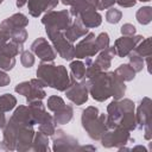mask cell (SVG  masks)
<instances>
[{
  "label": "cell",
  "mask_w": 152,
  "mask_h": 152,
  "mask_svg": "<svg viewBox=\"0 0 152 152\" xmlns=\"http://www.w3.org/2000/svg\"><path fill=\"white\" fill-rule=\"evenodd\" d=\"M37 76L44 86H50L58 90H66L71 83L68 71L63 65L56 66L52 64H40L37 70Z\"/></svg>",
  "instance_id": "obj_1"
},
{
  "label": "cell",
  "mask_w": 152,
  "mask_h": 152,
  "mask_svg": "<svg viewBox=\"0 0 152 152\" xmlns=\"http://www.w3.org/2000/svg\"><path fill=\"white\" fill-rule=\"evenodd\" d=\"M112 76L113 72H99L97 75L90 77L88 84L90 88V93L95 100L104 101L109 96H112Z\"/></svg>",
  "instance_id": "obj_2"
},
{
  "label": "cell",
  "mask_w": 152,
  "mask_h": 152,
  "mask_svg": "<svg viewBox=\"0 0 152 152\" xmlns=\"http://www.w3.org/2000/svg\"><path fill=\"white\" fill-rule=\"evenodd\" d=\"M46 33H48L49 38L51 39V42L55 44V46H56V49H57V52H58L64 59H71L72 57H75L74 46H72L71 43L64 37V33H62V31L46 28Z\"/></svg>",
  "instance_id": "obj_3"
},
{
  "label": "cell",
  "mask_w": 152,
  "mask_h": 152,
  "mask_svg": "<svg viewBox=\"0 0 152 152\" xmlns=\"http://www.w3.org/2000/svg\"><path fill=\"white\" fill-rule=\"evenodd\" d=\"M42 23L46 26V28L50 30H66L70 24V17L68 11H61V12H49L44 15L42 19Z\"/></svg>",
  "instance_id": "obj_4"
},
{
  "label": "cell",
  "mask_w": 152,
  "mask_h": 152,
  "mask_svg": "<svg viewBox=\"0 0 152 152\" xmlns=\"http://www.w3.org/2000/svg\"><path fill=\"white\" fill-rule=\"evenodd\" d=\"M75 51V57L77 58H84V57H90L94 56L95 53L99 52V48L95 43V36L93 33H88L86 38L77 44V46L74 49Z\"/></svg>",
  "instance_id": "obj_5"
},
{
  "label": "cell",
  "mask_w": 152,
  "mask_h": 152,
  "mask_svg": "<svg viewBox=\"0 0 152 152\" xmlns=\"http://www.w3.org/2000/svg\"><path fill=\"white\" fill-rule=\"evenodd\" d=\"M141 40H142L141 36H135V37L129 36V37H122V38L118 39L114 45L115 55H118L120 57L127 56L129 52H132V50H134V46H137V44Z\"/></svg>",
  "instance_id": "obj_6"
},
{
  "label": "cell",
  "mask_w": 152,
  "mask_h": 152,
  "mask_svg": "<svg viewBox=\"0 0 152 152\" xmlns=\"http://www.w3.org/2000/svg\"><path fill=\"white\" fill-rule=\"evenodd\" d=\"M66 89V96L76 104H82L87 101L88 91L86 83H77L75 82V80H71V83Z\"/></svg>",
  "instance_id": "obj_7"
},
{
  "label": "cell",
  "mask_w": 152,
  "mask_h": 152,
  "mask_svg": "<svg viewBox=\"0 0 152 152\" xmlns=\"http://www.w3.org/2000/svg\"><path fill=\"white\" fill-rule=\"evenodd\" d=\"M32 51L42 59V61H53L55 57H56V53L55 51L51 49V46L48 44V42L44 39V38H38L36 39L32 45Z\"/></svg>",
  "instance_id": "obj_8"
},
{
  "label": "cell",
  "mask_w": 152,
  "mask_h": 152,
  "mask_svg": "<svg viewBox=\"0 0 152 152\" xmlns=\"http://www.w3.org/2000/svg\"><path fill=\"white\" fill-rule=\"evenodd\" d=\"M88 33V30L87 27L82 24V21L80 20L78 17H76V20L70 25L68 26L65 33H64V37L70 42V43H74L76 39H78L80 37L82 36H86Z\"/></svg>",
  "instance_id": "obj_9"
},
{
  "label": "cell",
  "mask_w": 152,
  "mask_h": 152,
  "mask_svg": "<svg viewBox=\"0 0 152 152\" xmlns=\"http://www.w3.org/2000/svg\"><path fill=\"white\" fill-rule=\"evenodd\" d=\"M27 24H28V19L24 14L18 13V14H14L11 18L6 19L5 21H2L1 23V28H2V31H6V32L10 33L11 31H13L15 28L25 27Z\"/></svg>",
  "instance_id": "obj_10"
},
{
  "label": "cell",
  "mask_w": 152,
  "mask_h": 152,
  "mask_svg": "<svg viewBox=\"0 0 152 152\" xmlns=\"http://www.w3.org/2000/svg\"><path fill=\"white\" fill-rule=\"evenodd\" d=\"M58 4V0H28L30 13L33 17H38L43 11L53 8Z\"/></svg>",
  "instance_id": "obj_11"
},
{
  "label": "cell",
  "mask_w": 152,
  "mask_h": 152,
  "mask_svg": "<svg viewBox=\"0 0 152 152\" xmlns=\"http://www.w3.org/2000/svg\"><path fill=\"white\" fill-rule=\"evenodd\" d=\"M78 18L86 27H95L101 24V15L97 12H95V8H93L91 6H89L82 13H80Z\"/></svg>",
  "instance_id": "obj_12"
},
{
  "label": "cell",
  "mask_w": 152,
  "mask_h": 152,
  "mask_svg": "<svg viewBox=\"0 0 152 152\" xmlns=\"http://www.w3.org/2000/svg\"><path fill=\"white\" fill-rule=\"evenodd\" d=\"M150 113H151V100L148 97H145L138 109L137 120L139 124V127H142L145 125H148L150 122Z\"/></svg>",
  "instance_id": "obj_13"
},
{
  "label": "cell",
  "mask_w": 152,
  "mask_h": 152,
  "mask_svg": "<svg viewBox=\"0 0 152 152\" xmlns=\"http://www.w3.org/2000/svg\"><path fill=\"white\" fill-rule=\"evenodd\" d=\"M114 55H115L114 46H113V48H107V49H104V50L99 55V57L96 58L95 63L100 66L101 70H107V69L110 66V59L114 57Z\"/></svg>",
  "instance_id": "obj_14"
},
{
  "label": "cell",
  "mask_w": 152,
  "mask_h": 152,
  "mask_svg": "<svg viewBox=\"0 0 152 152\" xmlns=\"http://www.w3.org/2000/svg\"><path fill=\"white\" fill-rule=\"evenodd\" d=\"M114 74H115L120 80H122V81H131V80L134 78L135 71L133 70V68H132L131 65H128V64H122V65H120V66L115 70Z\"/></svg>",
  "instance_id": "obj_15"
},
{
  "label": "cell",
  "mask_w": 152,
  "mask_h": 152,
  "mask_svg": "<svg viewBox=\"0 0 152 152\" xmlns=\"http://www.w3.org/2000/svg\"><path fill=\"white\" fill-rule=\"evenodd\" d=\"M55 120L58 124H66L72 116V108L70 106H63L61 109L55 112Z\"/></svg>",
  "instance_id": "obj_16"
},
{
  "label": "cell",
  "mask_w": 152,
  "mask_h": 152,
  "mask_svg": "<svg viewBox=\"0 0 152 152\" xmlns=\"http://www.w3.org/2000/svg\"><path fill=\"white\" fill-rule=\"evenodd\" d=\"M15 103H17V100L11 94H4L2 96H0V109L4 112L11 110L15 106Z\"/></svg>",
  "instance_id": "obj_17"
},
{
  "label": "cell",
  "mask_w": 152,
  "mask_h": 152,
  "mask_svg": "<svg viewBox=\"0 0 152 152\" xmlns=\"http://www.w3.org/2000/svg\"><path fill=\"white\" fill-rule=\"evenodd\" d=\"M151 18H152V8L148 7V6L147 7H141L137 12V19L142 25L148 24L151 21Z\"/></svg>",
  "instance_id": "obj_18"
},
{
  "label": "cell",
  "mask_w": 152,
  "mask_h": 152,
  "mask_svg": "<svg viewBox=\"0 0 152 152\" xmlns=\"http://www.w3.org/2000/svg\"><path fill=\"white\" fill-rule=\"evenodd\" d=\"M134 52H137L139 56L141 57H150L151 56V39L146 38L145 40H142V43L135 49L133 50Z\"/></svg>",
  "instance_id": "obj_19"
},
{
  "label": "cell",
  "mask_w": 152,
  "mask_h": 152,
  "mask_svg": "<svg viewBox=\"0 0 152 152\" xmlns=\"http://www.w3.org/2000/svg\"><path fill=\"white\" fill-rule=\"evenodd\" d=\"M70 66H71V71L74 74V77L76 80H81V78L84 77V75H86V66H84V64L82 62H80V61L72 62L70 64Z\"/></svg>",
  "instance_id": "obj_20"
},
{
  "label": "cell",
  "mask_w": 152,
  "mask_h": 152,
  "mask_svg": "<svg viewBox=\"0 0 152 152\" xmlns=\"http://www.w3.org/2000/svg\"><path fill=\"white\" fill-rule=\"evenodd\" d=\"M129 61H131V66L133 68V70L137 72V71H140L144 66V59L141 56H139L137 52H129Z\"/></svg>",
  "instance_id": "obj_21"
},
{
  "label": "cell",
  "mask_w": 152,
  "mask_h": 152,
  "mask_svg": "<svg viewBox=\"0 0 152 152\" xmlns=\"http://www.w3.org/2000/svg\"><path fill=\"white\" fill-rule=\"evenodd\" d=\"M15 64V59L14 57L0 53V68L4 70H10L13 68V65Z\"/></svg>",
  "instance_id": "obj_22"
},
{
  "label": "cell",
  "mask_w": 152,
  "mask_h": 152,
  "mask_svg": "<svg viewBox=\"0 0 152 152\" xmlns=\"http://www.w3.org/2000/svg\"><path fill=\"white\" fill-rule=\"evenodd\" d=\"M63 106H64V101L59 96H51L48 100V107H49V109H51L53 112H57Z\"/></svg>",
  "instance_id": "obj_23"
},
{
  "label": "cell",
  "mask_w": 152,
  "mask_h": 152,
  "mask_svg": "<svg viewBox=\"0 0 152 152\" xmlns=\"http://www.w3.org/2000/svg\"><path fill=\"white\" fill-rule=\"evenodd\" d=\"M95 43H96L99 50H104V49H107L108 45H109V37H108V34H107L106 32L100 33V34L97 36V38L95 39Z\"/></svg>",
  "instance_id": "obj_24"
},
{
  "label": "cell",
  "mask_w": 152,
  "mask_h": 152,
  "mask_svg": "<svg viewBox=\"0 0 152 152\" xmlns=\"http://www.w3.org/2000/svg\"><path fill=\"white\" fill-rule=\"evenodd\" d=\"M106 19L110 24H116L121 19V12L116 8H110L106 14Z\"/></svg>",
  "instance_id": "obj_25"
},
{
  "label": "cell",
  "mask_w": 152,
  "mask_h": 152,
  "mask_svg": "<svg viewBox=\"0 0 152 152\" xmlns=\"http://www.w3.org/2000/svg\"><path fill=\"white\" fill-rule=\"evenodd\" d=\"M20 59H21V63H23V65H24L25 68H30V66H32L33 63H34V57H33V55H32L31 52H28V51H23Z\"/></svg>",
  "instance_id": "obj_26"
},
{
  "label": "cell",
  "mask_w": 152,
  "mask_h": 152,
  "mask_svg": "<svg viewBox=\"0 0 152 152\" xmlns=\"http://www.w3.org/2000/svg\"><path fill=\"white\" fill-rule=\"evenodd\" d=\"M30 90H31V83L30 82H23L15 87V91L24 95V96H27L30 94Z\"/></svg>",
  "instance_id": "obj_27"
},
{
  "label": "cell",
  "mask_w": 152,
  "mask_h": 152,
  "mask_svg": "<svg viewBox=\"0 0 152 152\" xmlns=\"http://www.w3.org/2000/svg\"><path fill=\"white\" fill-rule=\"evenodd\" d=\"M121 33L124 36H133L135 33V27L132 24H125L121 27Z\"/></svg>",
  "instance_id": "obj_28"
},
{
  "label": "cell",
  "mask_w": 152,
  "mask_h": 152,
  "mask_svg": "<svg viewBox=\"0 0 152 152\" xmlns=\"http://www.w3.org/2000/svg\"><path fill=\"white\" fill-rule=\"evenodd\" d=\"M8 83H10V77L5 72H1L0 71V87H5Z\"/></svg>",
  "instance_id": "obj_29"
},
{
  "label": "cell",
  "mask_w": 152,
  "mask_h": 152,
  "mask_svg": "<svg viewBox=\"0 0 152 152\" xmlns=\"http://www.w3.org/2000/svg\"><path fill=\"white\" fill-rule=\"evenodd\" d=\"M116 1L120 6H124V7H131L135 5V0H116Z\"/></svg>",
  "instance_id": "obj_30"
},
{
  "label": "cell",
  "mask_w": 152,
  "mask_h": 152,
  "mask_svg": "<svg viewBox=\"0 0 152 152\" xmlns=\"http://www.w3.org/2000/svg\"><path fill=\"white\" fill-rule=\"evenodd\" d=\"M88 4L95 8V10H102V5H101V0H87Z\"/></svg>",
  "instance_id": "obj_31"
},
{
  "label": "cell",
  "mask_w": 152,
  "mask_h": 152,
  "mask_svg": "<svg viewBox=\"0 0 152 152\" xmlns=\"http://www.w3.org/2000/svg\"><path fill=\"white\" fill-rule=\"evenodd\" d=\"M116 0H101V5H102V10L103 8H108L110 7Z\"/></svg>",
  "instance_id": "obj_32"
},
{
  "label": "cell",
  "mask_w": 152,
  "mask_h": 152,
  "mask_svg": "<svg viewBox=\"0 0 152 152\" xmlns=\"http://www.w3.org/2000/svg\"><path fill=\"white\" fill-rule=\"evenodd\" d=\"M4 110L0 109V127H4L5 126V115H4Z\"/></svg>",
  "instance_id": "obj_33"
},
{
  "label": "cell",
  "mask_w": 152,
  "mask_h": 152,
  "mask_svg": "<svg viewBox=\"0 0 152 152\" xmlns=\"http://www.w3.org/2000/svg\"><path fill=\"white\" fill-rule=\"evenodd\" d=\"M72 1H74V0H62V2H63L64 5H71Z\"/></svg>",
  "instance_id": "obj_34"
},
{
  "label": "cell",
  "mask_w": 152,
  "mask_h": 152,
  "mask_svg": "<svg viewBox=\"0 0 152 152\" xmlns=\"http://www.w3.org/2000/svg\"><path fill=\"white\" fill-rule=\"evenodd\" d=\"M140 1H150V0H140Z\"/></svg>",
  "instance_id": "obj_35"
}]
</instances>
